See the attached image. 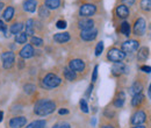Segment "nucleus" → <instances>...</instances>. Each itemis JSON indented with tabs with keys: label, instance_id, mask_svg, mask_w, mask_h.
I'll list each match as a JSON object with an SVG mask.
<instances>
[{
	"label": "nucleus",
	"instance_id": "4",
	"mask_svg": "<svg viewBox=\"0 0 151 128\" xmlns=\"http://www.w3.org/2000/svg\"><path fill=\"white\" fill-rule=\"evenodd\" d=\"M1 59H2V67H4L5 69H11V68L14 65L15 55H14V53H12V51H6V53L2 54Z\"/></svg>",
	"mask_w": 151,
	"mask_h": 128
},
{
	"label": "nucleus",
	"instance_id": "14",
	"mask_svg": "<svg viewBox=\"0 0 151 128\" xmlns=\"http://www.w3.org/2000/svg\"><path fill=\"white\" fill-rule=\"evenodd\" d=\"M36 7H37V2L36 0H26L23 2V9L26 12H29V13H34L36 11Z\"/></svg>",
	"mask_w": 151,
	"mask_h": 128
},
{
	"label": "nucleus",
	"instance_id": "17",
	"mask_svg": "<svg viewBox=\"0 0 151 128\" xmlns=\"http://www.w3.org/2000/svg\"><path fill=\"white\" fill-rule=\"evenodd\" d=\"M54 40L57 43H65L70 40V34L69 33H58L54 35Z\"/></svg>",
	"mask_w": 151,
	"mask_h": 128
},
{
	"label": "nucleus",
	"instance_id": "47",
	"mask_svg": "<svg viewBox=\"0 0 151 128\" xmlns=\"http://www.w3.org/2000/svg\"><path fill=\"white\" fill-rule=\"evenodd\" d=\"M132 128H145L144 126H142V125H139V126H134V127Z\"/></svg>",
	"mask_w": 151,
	"mask_h": 128
},
{
	"label": "nucleus",
	"instance_id": "39",
	"mask_svg": "<svg viewBox=\"0 0 151 128\" xmlns=\"http://www.w3.org/2000/svg\"><path fill=\"white\" fill-rule=\"evenodd\" d=\"M0 30H1L2 33H5V34H6V30H7V27H6L5 22L1 21V20H0Z\"/></svg>",
	"mask_w": 151,
	"mask_h": 128
},
{
	"label": "nucleus",
	"instance_id": "20",
	"mask_svg": "<svg viewBox=\"0 0 151 128\" xmlns=\"http://www.w3.org/2000/svg\"><path fill=\"white\" fill-rule=\"evenodd\" d=\"M44 6L48 9H57L60 6V0H45Z\"/></svg>",
	"mask_w": 151,
	"mask_h": 128
},
{
	"label": "nucleus",
	"instance_id": "25",
	"mask_svg": "<svg viewBox=\"0 0 151 128\" xmlns=\"http://www.w3.org/2000/svg\"><path fill=\"white\" fill-rule=\"evenodd\" d=\"M26 34H27V36L28 35L33 36V34H34V20L33 19H29L27 21V25H26Z\"/></svg>",
	"mask_w": 151,
	"mask_h": 128
},
{
	"label": "nucleus",
	"instance_id": "40",
	"mask_svg": "<svg viewBox=\"0 0 151 128\" xmlns=\"http://www.w3.org/2000/svg\"><path fill=\"white\" fill-rule=\"evenodd\" d=\"M141 70L144 71V72H151V67H148V65H142L141 67Z\"/></svg>",
	"mask_w": 151,
	"mask_h": 128
},
{
	"label": "nucleus",
	"instance_id": "35",
	"mask_svg": "<svg viewBox=\"0 0 151 128\" xmlns=\"http://www.w3.org/2000/svg\"><path fill=\"white\" fill-rule=\"evenodd\" d=\"M80 108L84 113H88V106L86 104V100L85 99H81L80 100Z\"/></svg>",
	"mask_w": 151,
	"mask_h": 128
},
{
	"label": "nucleus",
	"instance_id": "28",
	"mask_svg": "<svg viewBox=\"0 0 151 128\" xmlns=\"http://www.w3.org/2000/svg\"><path fill=\"white\" fill-rule=\"evenodd\" d=\"M45 127V121L44 120H35L32 124H29L26 128H44Z\"/></svg>",
	"mask_w": 151,
	"mask_h": 128
},
{
	"label": "nucleus",
	"instance_id": "42",
	"mask_svg": "<svg viewBox=\"0 0 151 128\" xmlns=\"http://www.w3.org/2000/svg\"><path fill=\"white\" fill-rule=\"evenodd\" d=\"M92 90H93V84H91V85L88 86V89H87V91H86V97H90V95H91Z\"/></svg>",
	"mask_w": 151,
	"mask_h": 128
},
{
	"label": "nucleus",
	"instance_id": "36",
	"mask_svg": "<svg viewBox=\"0 0 151 128\" xmlns=\"http://www.w3.org/2000/svg\"><path fill=\"white\" fill-rule=\"evenodd\" d=\"M52 128H71V126L68 122H59V124H56Z\"/></svg>",
	"mask_w": 151,
	"mask_h": 128
},
{
	"label": "nucleus",
	"instance_id": "32",
	"mask_svg": "<svg viewBox=\"0 0 151 128\" xmlns=\"http://www.w3.org/2000/svg\"><path fill=\"white\" fill-rule=\"evenodd\" d=\"M23 90H24V92H26L27 94H32V93L35 92L36 88H35V85H33V84H26V85L23 86Z\"/></svg>",
	"mask_w": 151,
	"mask_h": 128
},
{
	"label": "nucleus",
	"instance_id": "6",
	"mask_svg": "<svg viewBox=\"0 0 151 128\" xmlns=\"http://www.w3.org/2000/svg\"><path fill=\"white\" fill-rule=\"evenodd\" d=\"M137 49H138V42L135 41V40H129V41L123 42L122 47H121V50L124 54H127V53H135Z\"/></svg>",
	"mask_w": 151,
	"mask_h": 128
},
{
	"label": "nucleus",
	"instance_id": "12",
	"mask_svg": "<svg viewBox=\"0 0 151 128\" xmlns=\"http://www.w3.org/2000/svg\"><path fill=\"white\" fill-rule=\"evenodd\" d=\"M93 26H94V21H93L92 19H88V18L81 19V20H79V22H78V27H79L81 30L92 29Z\"/></svg>",
	"mask_w": 151,
	"mask_h": 128
},
{
	"label": "nucleus",
	"instance_id": "46",
	"mask_svg": "<svg viewBox=\"0 0 151 128\" xmlns=\"http://www.w3.org/2000/svg\"><path fill=\"white\" fill-rule=\"evenodd\" d=\"M148 94H149V97H150V99H151V84H150V86H149V91H148Z\"/></svg>",
	"mask_w": 151,
	"mask_h": 128
},
{
	"label": "nucleus",
	"instance_id": "7",
	"mask_svg": "<svg viewBox=\"0 0 151 128\" xmlns=\"http://www.w3.org/2000/svg\"><path fill=\"white\" fill-rule=\"evenodd\" d=\"M145 29H147L145 20L142 18H139L138 20H136V22H135V25H134V33H135V35H137V36H142V35L145 33Z\"/></svg>",
	"mask_w": 151,
	"mask_h": 128
},
{
	"label": "nucleus",
	"instance_id": "8",
	"mask_svg": "<svg viewBox=\"0 0 151 128\" xmlns=\"http://www.w3.org/2000/svg\"><path fill=\"white\" fill-rule=\"evenodd\" d=\"M145 120H147L145 113H144L143 111H137V112L132 116V120H130V121H132V125L139 126V125H142L143 122H145Z\"/></svg>",
	"mask_w": 151,
	"mask_h": 128
},
{
	"label": "nucleus",
	"instance_id": "3",
	"mask_svg": "<svg viewBox=\"0 0 151 128\" xmlns=\"http://www.w3.org/2000/svg\"><path fill=\"white\" fill-rule=\"evenodd\" d=\"M124 57H126V54H124L122 50L117 49V48H112V49H109V51H108V54H107V58H108L111 62H114V63L121 62Z\"/></svg>",
	"mask_w": 151,
	"mask_h": 128
},
{
	"label": "nucleus",
	"instance_id": "45",
	"mask_svg": "<svg viewBox=\"0 0 151 128\" xmlns=\"http://www.w3.org/2000/svg\"><path fill=\"white\" fill-rule=\"evenodd\" d=\"M101 128H114L113 126H111V125H106V126H102Z\"/></svg>",
	"mask_w": 151,
	"mask_h": 128
},
{
	"label": "nucleus",
	"instance_id": "31",
	"mask_svg": "<svg viewBox=\"0 0 151 128\" xmlns=\"http://www.w3.org/2000/svg\"><path fill=\"white\" fill-rule=\"evenodd\" d=\"M38 14H40L41 18H48V17H49V9H48L45 6H40Z\"/></svg>",
	"mask_w": 151,
	"mask_h": 128
},
{
	"label": "nucleus",
	"instance_id": "48",
	"mask_svg": "<svg viewBox=\"0 0 151 128\" xmlns=\"http://www.w3.org/2000/svg\"><path fill=\"white\" fill-rule=\"evenodd\" d=\"M2 8H4V4H2V2H0V11H1Z\"/></svg>",
	"mask_w": 151,
	"mask_h": 128
},
{
	"label": "nucleus",
	"instance_id": "23",
	"mask_svg": "<svg viewBox=\"0 0 151 128\" xmlns=\"http://www.w3.org/2000/svg\"><path fill=\"white\" fill-rule=\"evenodd\" d=\"M64 77H65L68 80L73 82L76 78H77V74H76L75 71H72L70 68H65V69H64Z\"/></svg>",
	"mask_w": 151,
	"mask_h": 128
},
{
	"label": "nucleus",
	"instance_id": "11",
	"mask_svg": "<svg viewBox=\"0 0 151 128\" xmlns=\"http://www.w3.org/2000/svg\"><path fill=\"white\" fill-rule=\"evenodd\" d=\"M98 35V30L92 28V29H87V30H81L80 37L84 41H93Z\"/></svg>",
	"mask_w": 151,
	"mask_h": 128
},
{
	"label": "nucleus",
	"instance_id": "13",
	"mask_svg": "<svg viewBox=\"0 0 151 128\" xmlns=\"http://www.w3.org/2000/svg\"><path fill=\"white\" fill-rule=\"evenodd\" d=\"M34 55V48L30 44H26L21 50H20V56L21 58H30Z\"/></svg>",
	"mask_w": 151,
	"mask_h": 128
},
{
	"label": "nucleus",
	"instance_id": "43",
	"mask_svg": "<svg viewBox=\"0 0 151 128\" xmlns=\"http://www.w3.org/2000/svg\"><path fill=\"white\" fill-rule=\"evenodd\" d=\"M58 113L63 115V114H68V113H69V111H68V110H65V108H62V110H59V111H58Z\"/></svg>",
	"mask_w": 151,
	"mask_h": 128
},
{
	"label": "nucleus",
	"instance_id": "26",
	"mask_svg": "<svg viewBox=\"0 0 151 128\" xmlns=\"http://www.w3.org/2000/svg\"><path fill=\"white\" fill-rule=\"evenodd\" d=\"M138 59L139 61H145L148 57H149V49L147 48V47H143V48H141L139 49V51H138Z\"/></svg>",
	"mask_w": 151,
	"mask_h": 128
},
{
	"label": "nucleus",
	"instance_id": "15",
	"mask_svg": "<svg viewBox=\"0 0 151 128\" xmlns=\"http://www.w3.org/2000/svg\"><path fill=\"white\" fill-rule=\"evenodd\" d=\"M127 70H128L127 67H126L123 63H121V62L115 63L113 65V68H112V72H113V74H116V76H119V74H121V73H126Z\"/></svg>",
	"mask_w": 151,
	"mask_h": 128
},
{
	"label": "nucleus",
	"instance_id": "16",
	"mask_svg": "<svg viewBox=\"0 0 151 128\" xmlns=\"http://www.w3.org/2000/svg\"><path fill=\"white\" fill-rule=\"evenodd\" d=\"M116 15L121 19H126L129 17V8L126 5H120L116 8Z\"/></svg>",
	"mask_w": 151,
	"mask_h": 128
},
{
	"label": "nucleus",
	"instance_id": "10",
	"mask_svg": "<svg viewBox=\"0 0 151 128\" xmlns=\"http://www.w3.org/2000/svg\"><path fill=\"white\" fill-rule=\"evenodd\" d=\"M27 119L24 116H15L9 120V127L11 128H22L26 126Z\"/></svg>",
	"mask_w": 151,
	"mask_h": 128
},
{
	"label": "nucleus",
	"instance_id": "19",
	"mask_svg": "<svg viewBox=\"0 0 151 128\" xmlns=\"http://www.w3.org/2000/svg\"><path fill=\"white\" fill-rule=\"evenodd\" d=\"M124 99H126V94H124L123 92H120V93L117 94V97L115 98V100H114V106L117 107V108L122 107L123 104H124Z\"/></svg>",
	"mask_w": 151,
	"mask_h": 128
},
{
	"label": "nucleus",
	"instance_id": "5",
	"mask_svg": "<svg viewBox=\"0 0 151 128\" xmlns=\"http://www.w3.org/2000/svg\"><path fill=\"white\" fill-rule=\"evenodd\" d=\"M95 12H96V7L93 4H84V5H81V7L79 9V14L84 18H88V17L94 15Z\"/></svg>",
	"mask_w": 151,
	"mask_h": 128
},
{
	"label": "nucleus",
	"instance_id": "27",
	"mask_svg": "<svg viewBox=\"0 0 151 128\" xmlns=\"http://www.w3.org/2000/svg\"><path fill=\"white\" fill-rule=\"evenodd\" d=\"M120 30H121V33H122L123 35L129 36V35H130V25H129L127 21L122 22V23H121V28H120Z\"/></svg>",
	"mask_w": 151,
	"mask_h": 128
},
{
	"label": "nucleus",
	"instance_id": "24",
	"mask_svg": "<svg viewBox=\"0 0 151 128\" xmlns=\"http://www.w3.org/2000/svg\"><path fill=\"white\" fill-rule=\"evenodd\" d=\"M22 29H23V23H21V22H17V23L12 25L11 28H9L11 33H12V34H15V35L19 34V33H21Z\"/></svg>",
	"mask_w": 151,
	"mask_h": 128
},
{
	"label": "nucleus",
	"instance_id": "33",
	"mask_svg": "<svg viewBox=\"0 0 151 128\" xmlns=\"http://www.w3.org/2000/svg\"><path fill=\"white\" fill-rule=\"evenodd\" d=\"M102 51H104V42L100 41V42L96 44V48H95V56H100Z\"/></svg>",
	"mask_w": 151,
	"mask_h": 128
},
{
	"label": "nucleus",
	"instance_id": "29",
	"mask_svg": "<svg viewBox=\"0 0 151 128\" xmlns=\"http://www.w3.org/2000/svg\"><path fill=\"white\" fill-rule=\"evenodd\" d=\"M15 42L17 43H21V44H23V43H26L27 42V34L26 33H19V34H17L15 35Z\"/></svg>",
	"mask_w": 151,
	"mask_h": 128
},
{
	"label": "nucleus",
	"instance_id": "18",
	"mask_svg": "<svg viewBox=\"0 0 151 128\" xmlns=\"http://www.w3.org/2000/svg\"><path fill=\"white\" fill-rule=\"evenodd\" d=\"M14 13H15V11H14V8L12 7V6H8L5 11H4V13H2V18L5 21H11L13 17H14Z\"/></svg>",
	"mask_w": 151,
	"mask_h": 128
},
{
	"label": "nucleus",
	"instance_id": "38",
	"mask_svg": "<svg viewBox=\"0 0 151 128\" xmlns=\"http://www.w3.org/2000/svg\"><path fill=\"white\" fill-rule=\"evenodd\" d=\"M98 69H99V67L95 65L94 70H93V74H92V82H93V83L96 82V78H98Z\"/></svg>",
	"mask_w": 151,
	"mask_h": 128
},
{
	"label": "nucleus",
	"instance_id": "21",
	"mask_svg": "<svg viewBox=\"0 0 151 128\" xmlns=\"http://www.w3.org/2000/svg\"><path fill=\"white\" fill-rule=\"evenodd\" d=\"M142 90H143L142 84L138 83V82H135V83L132 85V88H130V93H132V95H136V94L142 93Z\"/></svg>",
	"mask_w": 151,
	"mask_h": 128
},
{
	"label": "nucleus",
	"instance_id": "9",
	"mask_svg": "<svg viewBox=\"0 0 151 128\" xmlns=\"http://www.w3.org/2000/svg\"><path fill=\"white\" fill-rule=\"evenodd\" d=\"M69 68H70L72 71H75V72H83V71L85 70V63H84L81 59L76 58V59L70 61Z\"/></svg>",
	"mask_w": 151,
	"mask_h": 128
},
{
	"label": "nucleus",
	"instance_id": "1",
	"mask_svg": "<svg viewBox=\"0 0 151 128\" xmlns=\"http://www.w3.org/2000/svg\"><path fill=\"white\" fill-rule=\"evenodd\" d=\"M55 110H56L55 101L49 100V99H41L36 103L34 112L40 116H45V115L51 114Z\"/></svg>",
	"mask_w": 151,
	"mask_h": 128
},
{
	"label": "nucleus",
	"instance_id": "41",
	"mask_svg": "<svg viewBox=\"0 0 151 128\" xmlns=\"http://www.w3.org/2000/svg\"><path fill=\"white\" fill-rule=\"evenodd\" d=\"M123 2H124L126 6L128 7V6H132V5L135 4V0H123Z\"/></svg>",
	"mask_w": 151,
	"mask_h": 128
},
{
	"label": "nucleus",
	"instance_id": "44",
	"mask_svg": "<svg viewBox=\"0 0 151 128\" xmlns=\"http://www.w3.org/2000/svg\"><path fill=\"white\" fill-rule=\"evenodd\" d=\"M2 118H4V113H2L1 111H0V122L2 121Z\"/></svg>",
	"mask_w": 151,
	"mask_h": 128
},
{
	"label": "nucleus",
	"instance_id": "30",
	"mask_svg": "<svg viewBox=\"0 0 151 128\" xmlns=\"http://www.w3.org/2000/svg\"><path fill=\"white\" fill-rule=\"evenodd\" d=\"M141 8L145 12L151 11V0H141Z\"/></svg>",
	"mask_w": 151,
	"mask_h": 128
},
{
	"label": "nucleus",
	"instance_id": "34",
	"mask_svg": "<svg viewBox=\"0 0 151 128\" xmlns=\"http://www.w3.org/2000/svg\"><path fill=\"white\" fill-rule=\"evenodd\" d=\"M30 42L33 43V46H36V47H40V46L43 44V40L40 38V37H36V36H32Z\"/></svg>",
	"mask_w": 151,
	"mask_h": 128
},
{
	"label": "nucleus",
	"instance_id": "37",
	"mask_svg": "<svg viewBox=\"0 0 151 128\" xmlns=\"http://www.w3.org/2000/svg\"><path fill=\"white\" fill-rule=\"evenodd\" d=\"M56 26L59 29H64V28H66V22L64 20H59V21H57Z\"/></svg>",
	"mask_w": 151,
	"mask_h": 128
},
{
	"label": "nucleus",
	"instance_id": "22",
	"mask_svg": "<svg viewBox=\"0 0 151 128\" xmlns=\"http://www.w3.org/2000/svg\"><path fill=\"white\" fill-rule=\"evenodd\" d=\"M143 100H144V97H143V94L142 93H139V94H136V95H134L132 99V105L134 107H138L142 103H143Z\"/></svg>",
	"mask_w": 151,
	"mask_h": 128
},
{
	"label": "nucleus",
	"instance_id": "2",
	"mask_svg": "<svg viewBox=\"0 0 151 128\" xmlns=\"http://www.w3.org/2000/svg\"><path fill=\"white\" fill-rule=\"evenodd\" d=\"M60 83H62V79L55 73H48L43 78V85L47 89H55L60 85Z\"/></svg>",
	"mask_w": 151,
	"mask_h": 128
},
{
	"label": "nucleus",
	"instance_id": "49",
	"mask_svg": "<svg viewBox=\"0 0 151 128\" xmlns=\"http://www.w3.org/2000/svg\"><path fill=\"white\" fill-rule=\"evenodd\" d=\"M44 128H45V127H44Z\"/></svg>",
	"mask_w": 151,
	"mask_h": 128
}]
</instances>
